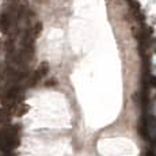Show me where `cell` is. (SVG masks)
<instances>
[{
  "instance_id": "obj_1",
  "label": "cell",
  "mask_w": 156,
  "mask_h": 156,
  "mask_svg": "<svg viewBox=\"0 0 156 156\" xmlns=\"http://www.w3.org/2000/svg\"><path fill=\"white\" fill-rule=\"evenodd\" d=\"M48 71H49V65H48V62H42V64H41L40 67L37 68V71H35L34 76H33V79H31V86L37 84V82H40V80L42 79L45 75L48 73Z\"/></svg>"
},
{
  "instance_id": "obj_4",
  "label": "cell",
  "mask_w": 156,
  "mask_h": 156,
  "mask_svg": "<svg viewBox=\"0 0 156 156\" xmlns=\"http://www.w3.org/2000/svg\"><path fill=\"white\" fill-rule=\"evenodd\" d=\"M151 82H152V86H154V87H156V77L154 76V77H152V79H151Z\"/></svg>"
},
{
  "instance_id": "obj_2",
  "label": "cell",
  "mask_w": 156,
  "mask_h": 156,
  "mask_svg": "<svg viewBox=\"0 0 156 156\" xmlns=\"http://www.w3.org/2000/svg\"><path fill=\"white\" fill-rule=\"evenodd\" d=\"M0 27H2L3 31H7L8 27H10V16L7 14H3L0 16Z\"/></svg>"
},
{
  "instance_id": "obj_3",
  "label": "cell",
  "mask_w": 156,
  "mask_h": 156,
  "mask_svg": "<svg viewBox=\"0 0 156 156\" xmlns=\"http://www.w3.org/2000/svg\"><path fill=\"white\" fill-rule=\"evenodd\" d=\"M41 31H42V23H41V22L35 23L34 29H33V31H31V38H33V40H34V38H37L38 35L41 34Z\"/></svg>"
}]
</instances>
